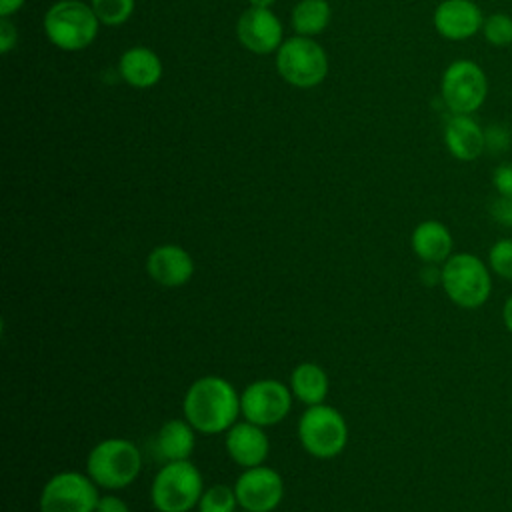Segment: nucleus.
I'll use <instances>...</instances> for the list:
<instances>
[{"label":"nucleus","instance_id":"11","mask_svg":"<svg viewBox=\"0 0 512 512\" xmlns=\"http://www.w3.org/2000/svg\"><path fill=\"white\" fill-rule=\"evenodd\" d=\"M234 492L242 510L248 512H270L274 510L284 494L282 476L268 466L246 468L234 484Z\"/></svg>","mask_w":512,"mask_h":512},{"label":"nucleus","instance_id":"28","mask_svg":"<svg viewBox=\"0 0 512 512\" xmlns=\"http://www.w3.org/2000/svg\"><path fill=\"white\" fill-rule=\"evenodd\" d=\"M490 212L492 218L504 226H512V198H504L498 196L492 204H490Z\"/></svg>","mask_w":512,"mask_h":512},{"label":"nucleus","instance_id":"6","mask_svg":"<svg viewBox=\"0 0 512 512\" xmlns=\"http://www.w3.org/2000/svg\"><path fill=\"white\" fill-rule=\"evenodd\" d=\"M278 74L296 88H314L328 74V56L310 36H290L276 50Z\"/></svg>","mask_w":512,"mask_h":512},{"label":"nucleus","instance_id":"29","mask_svg":"<svg viewBox=\"0 0 512 512\" xmlns=\"http://www.w3.org/2000/svg\"><path fill=\"white\" fill-rule=\"evenodd\" d=\"M16 40H18L16 26L8 18H2L0 20V52L8 54L14 48Z\"/></svg>","mask_w":512,"mask_h":512},{"label":"nucleus","instance_id":"22","mask_svg":"<svg viewBox=\"0 0 512 512\" xmlns=\"http://www.w3.org/2000/svg\"><path fill=\"white\" fill-rule=\"evenodd\" d=\"M236 504L238 498L234 486L230 488L226 484H214L202 492L198 512H234Z\"/></svg>","mask_w":512,"mask_h":512},{"label":"nucleus","instance_id":"8","mask_svg":"<svg viewBox=\"0 0 512 512\" xmlns=\"http://www.w3.org/2000/svg\"><path fill=\"white\" fill-rule=\"evenodd\" d=\"M440 96L454 114L476 112L488 96L486 72L468 58L450 62L440 80Z\"/></svg>","mask_w":512,"mask_h":512},{"label":"nucleus","instance_id":"30","mask_svg":"<svg viewBox=\"0 0 512 512\" xmlns=\"http://www.w3.org/2000/svg\"><path fill=\"white\" fill-rule=\"evenodd\" d=\"M94 512H130V508L122 498L108 494V496H100Z\"/></svg>","mask_w":512,"mask_h":512},{"label":"nucleus","instance_id":"23","mask_svg":"<svg viewBox=\"0 0 512 512\" xmlns=\"http://www.w3.org/2000/svg\"><path fill=\"white\" fill-rule=\"evenodd\" d=\"M90 6L96 12L100 24L120 26L132 16L136 0H90Z\"/></svg>","mask_w":512,"mask_h":512},{"label":"nucleus","instance_id":"15","mask_svg":"<svg viewBox=\"0 0 512 512\" xmlns=\"http://www.w3.org/2000/svg\"><path fill=\"white\" fill-rule=\"evenodd\" d=\"M228 456L242 468L260 466L270 452V442L262 426L254 422H236L226 430Z\"/></svg>","mask_w":512,"mask_h":512},{"label":"nucleus","instance_id":"12","mask_svg":"<svg viewBox=\"0 0 512 512\" xmlns=\"http://www.w3.org/2000/svg\"><path fill=\"white\" fill-rule=\"evenodd\" d=\"M282 22L270 8H254L242 12L236 22V36L240 44L254 54H272L280 48Z\"/></svg>","mask_w":512,"mask_h":512},{"label":"nucleus","instance_id":"18","mask_svg":"<svg viewBox=\"0 0 512 512\" xmlns=\"http://www.w3.org/2000/svg\"><path fill=\"white\" fill-rule=\"evenodd\" d=\"M118 70L130 86L152 88L162 78V60L152 48L132 46L120 56Z\"/></svg>","mask_w":512,"mask_h":512},{"label":"nucleus","instance_id":"10","mask_svg":"<svg viewBox=\"0 0 512 512\" xmlns=\"http://www.w3.org/2000/svg\"><path fill=\"white\" fill-rule=\"evenodd\" d=\"M292 406V390L272 378H262L248 384L240 394V408L244 420L262 428L278 424L286 418Z\"/></svg>","mask_w":512,"mask_h":512},{"label":"nucleus","instance_id":"5","mask_svg":"<svg viewBox=\"0 0 512 512\" xmlns=\"http://www.w3.org/2000/svg\"><path fill=\"white\" fill-rule=\"evenodd\" d=\"M204 492L200 470L190 460L166 462L152 480L150 498L158 512H188Z\"/></svg>","mask_w":512,"mask_h":512},{"label":"nucleus","instance_id":"19","mask_svg":"<svg viewBox=\"0 0 512 512\" xmlns=\"http://www.w3.org/2000/svg\"><path fill=\"white\" fill-rule=\"evenodd\" d=\"M194 428L184 418H172L162 424L156 436V454L164 462L188 460L194 450Z\"/></svg>","mask_w":512,"mask_h":512},{"label":"nucleus","instance_id":"25","mask_svg":"<svg viewBox=\"0 0 512 512\" xmlns=\"http://www.w3.org/2000/svg\"><path fill=\"white\" fill-rule=\"evenodd\" d=\"M488 268L496 276L512 282V238H500L490 246Z\"/></svg>","mask_w":512,"mask_h":512},{"label":"nucleus","instance_id":"4","mask_svg":"<svg viewBox=\"0 0 512 512\" xmlns=\"http://www.w3.org/2000/svg\"><path fill=\"white\" fill-rule=\"evenodd\" d=\"M142 468V454L136 444L124 438H106L98 442L88 458L86 472L102 488L116 490L132 484Z\"/></svg>","mask_w":512,"mask_h":512},{"label":"nucleus","instance_id":"20","mask_svg":"<svg viewBox=\"0 0 512 512\" xmlns=\"http://www.w3.org/2000/svg\"><path fill=\"white\" fill-rule=\"evenodd\" d=\"M290 390L300 402L308 406L322 404L328 394V376L318 364L302 362L292 370Z\"/></svg>","mask_w":512,"mask_h":512},{"label":"nucleus","instance_id":"33","mask_svg":"<svg viewBox=\"0 0 512 512\" xmlns=\"http://www.w3.org/2000/svg\"><path fill=\"white\" fill-rule=\"evenodd\" d=\"M250 2V6H254V8H270L276 0H248Z\"/></svg>","mask_w":512,"mask_h":512},{"label":"nucleus","instance_id":"27","mask_svg":"<svg viewBox=\"0 0 512 512\" xmlns=\"http://www.w3.org/2000/svg\"><path fill=\"white\" fill-rule=\"evenodd\" d=\"M492 184L498 196L512 198V162H500L492 172Z\"/></svg>","mask_w":512,"mask_h":512},{"label":"nucleus","instance_id":"34","mask_svg":"<svg viewBox=\"0 0 512 512\" xmlns=\"http://www.w3.org/2000/svg\"><path fill=\"white\" fill-rule=\"evenodd\" d=\"M242 512H248V510H242Z\"/></svg>","mask_w":512,"mask_h":512},{"label":"nucleus","instance_id":"17","mask_svg":"<svg viewBox=\"0 0 512 512\" xmlns=\"http://www.w3.org/2000/svg\"><path fill=\"white\" fill-rule=\"evenodd\" d=\"M410 244L414 254L426 264H444L454 248L450 230L438 220L420 222L412 232Z\"/></svg>","mask_w":512,"mask_h":512},{"label":"nucleus","instance_id":"26","mask_svg":"<svg viewBox=\"0 0 512 512\" xmlns=\"http://www.w3.org/2000/svg\"><path fill=\"white\" fill-rule=\"evenodd\" d=\"M484 136H486V150L490 154H502V152L510 150L512 132L506 124H502V122L490 124L488 128H484Z\"/></svg>","mask_w":512,"mask_h":512},{"label":"nucleus","instance_id":"3","mask_svg":"<svg viewBox=\"0 0 512 512\" xmlns=\"http://www.w3.org/2000/svg\"><path fill=\"white\" fill-rule=\"evenodd\" d=\"M440 284L450 302L466 310H474L486 304L492 292V276L488 264L470 252L452 254L442 264Z\"/></svg>","mask_w":512,"mask_h":512},{"label":"nucleus","instance_id":"32","mask_svg":"<svg viewBox=\"0 0 512 512\" xmlns=\"http://www.w3.org/2000/svg\"><path fill=\"white\" fill-rule=\"evenodd\" d=\"M502 322H504L506 330L512 334V294L506 298V302L502 306Z\"/></svg>","mask_w":512,"mask_h":512},{"label":"nucleus","instance_id":"21","mask_svg":"<svg viewBox=\"0 0 512 512\" xmlns=\"http://www.w3.org/2000/svg\"><path fill=\"white\" fill-rule=\"evenodd\" d=\"M330 4L326 0H300L292 10V28L300 36H316L330 22Z\"/></svg>","mask_w":512,"mask_h":512},{"label":"nucleus","instance_id":"13","mask_svg":"<svg viewBox=\"0 0 512 512\" xmlns=\"http://www.w3.org/2000/svg\"><path fill=\"white\" fill-rule=\"evenodd\" d=\"M434 28L446 40H468L482 30L484 14L472 0H442L434 10Z\"/></svg>","mask_w":512,"mask_h":512},{"label":"nucleus","instance_id":"14","mask_svg":"<svg viewBox=\"0 0 512 512\" xmlns=\"http://www.w3.org/2000/svg\"><path fill=\"white\" fill-rule=\"evenodd\" d=\"M150 278L166 288L184 286L194 274L192 256L178 244H160L146 258Z\"/></svg>","mask_w":512,"mask_h":512},{"label":"nucleus","instance_id":"9","mask_svg":"<svg viewBox=\"0 0 512 512\" xmlns=\"http://www.w3.org/2000/svg\"><path fill=\"white\" fill-rule=\"evenodd\" d=\"M96 486L80 472H58L42 488L40 512H94L100 500Z\"/></svg>","mask_w":512,"mask_h":512},{"label":"nucleus","instance_id":"31","mask_svg":"<svg viewBox=\"0 0 512 512\" xmlns=\"http://www.w3.org/2000/svg\"><path fill=\"white\" fill-rule=\"evenodd\" d=\"M22 4H24V0H0V16L8 18L16 10H20Z\"/></svg>","mask_w":512,"mask_h":512},{"label":"nucleus","instance_id":"2","mask_svg":"<svg viewBox=\"0 0 512 512\" xmlns=\"http://www.w3.org/2000/svg\"><path fill=\"white\" fill-rule=\"evenodd\" d=\"M46 38L60 50L76 52L88 48L98 34L100 20L90 4L60 0L48 8L42 20Z\"/></svg>","mask_w":512,"mask_h":512},{"label":"nucleus","instance_id":"1","mask_svg":"<svg viewBox=\"0 0 512 512\" xmlns=\"http://www.w3.org/2000/svg\"><path fill=\"white\" fill-rule=\"evenodd\" d=\"M182 410L194 430L220 434L238 422L240 394L220 376H202L186 390Z\"/></svg>","mask_w":512,"mask_h":512},{"label":"nucleus","instance_id":"7","mask_svg":"<svg viewBox=\"0 0 512 512\" xmlns=\"http://www.w3.org/2000/svg\"><path fill=\"white\" fill-rule=\"evenodd\" d=\"M298 438L302 448L314 458H334L338 456L348 440V428L342 414L322 404L308 406L298 422Z\"/></svg>","mask_w":512,"mask_h":512},{"label":"nucleus","instance_id":"24","mask_svg":"<svg viewBox=\"0 0 512 512\" xmlns=\"http://www.w3.org/2000/svg\"><path fill=\"white\" fill-rule=\"evenodd\" d=\"M482 36L488 44L496 48H504L512 44V16L506 12H492L484 18Z\"/></svg>","mask_w":512,"mask_h":512},{"label":"nucleus","instance_id":"16","mask_svg":"<svg viewBox=\"0 0 512 512\" xmlns=\"http://www.w3.org/2000/svg\"><path fill=\"white\" fill-rule=\"evenodd\" d=\"M444 144L460 162H472L486 152L484 128L470 114H452L444 126Z\"/></svg>","mask_w":512,"mask_h":512}]
</instances>
